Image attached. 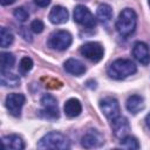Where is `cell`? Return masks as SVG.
Masks as SVG:
<instances>
[{"mask_svg":"<svg viewBox=\"0 0 150 150\" xmlns=\"http://www.w3.org/2000/svg\"><path fill=\"white\" fill-rule=\"evenodd\" d=\"M137 26V15L134 9L131 8H124L118 14V18L116 20V30L122 36H129L131 35Z\"/></svg>","mask_w":150,"mask_h":150,"instance_id":"1","label":"cell"},{"mask_svg":"<svg viewBox=\"0 0 150 150\" xmlns=\"http://www.w3.org/2000/svg\"><path fill=\"white\" fill-rule=\"evenodd\" d=\"M43 29H45V23L41 20L36 19V20L32 21V23H30V30L32 32H34L36 34H40V33L43 32Z\"/></svg>","mask_w":150,"mask_h":150,"instance_id":"25","label":"cell"},{"mask_svg":"<svg viewBox=\"0 0 150 150\" xmlns=\"http://www.w3.org/2000/svg\"><path fill=\"white\" fill-rule=\"evenodd\" d=\"M82 146H84L86 149H93V148H98L101 145H103L104 143V138L103 136L97 131V130H89L87 131L82 139Z\"/></svg>","mask_w":150,"mask_h":150,"instance_id":"11","label":"cell"},{"mask_svg":"<svg viewBox=\"0 0 150 150\" xmlns=\"http://www.w3.org/2000/svg\"><path fill=\"white\" fill-rule=\"evenodd\" d=\"M63 109H64V114L68 117H77L82 112V104L80 100L73 97V98H69L64 103Z\"/></svg>","mask_w":150,"mask_h":150,"instance_id":"17","label":"cell"},{"mask_svg":"<svg viewBox=\"0 0 150 150\" xmlns=\"http://www.w3.org/2000/svg\"><path fill=\"white\" fill-rule=\"evenodd\" d=\"M149 5H150V0H149Z\"/></svg>","mask_w":150,"mask_h":150,"instance_id":"31","label":"cell"},{"mask_svg":"<svg viewBox=\"0 0 150 150\" xmlns=\"http://www.w3.org/2000/svg\"><path fill=\"white\" fill-rule=\"evenodd\" d=\"M69 16V13L67 11V8H64L63 6H54L50 9L49 13V21L54 25H62L64 22H67Z\"/></svg>","mask_w":150,"mask_h":150,"instance_id":"13","label":"cell"},{"mask_svg":"<svg viewBox=\"0 0 150 150\" xmlns=\"http://www.w3.org/2000/svg\"><path fill=\"white\" fill-rule=\"evenodd\" d=\"M111 128H112L114 135L120 139H122L123 137L128 136L129 131H130L129 121L125 117L120 116V115L117 117H115L114 120H111Z\"/></svg>","mask_w":150,"mask_h":150,"instance_id":"10","label":"cell"},{"mask_svg":"<svg viewBox=\"0 0 150 150\" xmlns=\"http://www.w3.org/2000/svg\"><path fill=\"white\" fill-rule=\"evenodd\" d=\"M121 146L122 148H125V149H139V143L137 141L136 137H132V136H125L121 139Z\"/></svg>","mask_w":150,"mask_h":150,"instance_id":"23","label":"cell"},{"mask_svg":"<svg viewBox=\"0 0 150 150\" xmlns=\"http://www.w3.org/2000/svg\"><path fill=\"white\" fill-rule=\"evenodd\" d=\"M96 16L102 23H108L112 18V8L108 4H101L96 9Z\"/></svg>","mask_w":150,"mask_h":150,"instance_id":"18","label":"cell"},{"mask_svg":"<svg viewBox=\"0 0 150 150\" xmlns=\"http://www.w3.org/2000/svg\"><path fill=\"white\" fill-rule=\"evenodd\" d=\"M136 70H137V68L131 60L117 59L110 63V66L107 69V73L109 75V77H111V79L123 80V79L135 74Z\"/></svg>","mask_w":150,"mask_h":150,"instance_id":"2","label":"cell"},{"mask_svg":"<svg viewBox=\"0 0 150 150\" xmlns=\"http://www.w3.org/2000/svg\"><path fill=\"white\" fill-rule=\"evenodd\" d=\"M80 53L82 56H84L89 61L98 62L103 59L104 49L101 43L90 41V42H86L84 45H82V47L80 48Z\"/></svg>","mask_w":150,"mask_h":150,"instance_id":"6","label":"cell"},{"mask_svg":"<svg viewBox=\"0 0 150 150\" xmlns=\"http://www.w3.org/2000/svg\"><path fill=\"white\" fill-rule=\"evenodd\" d=\"M41 115L46 118H57L60 116L57 101L56 98L50 94H45L41 98Z\"/></svg>","mask_w":150,"mask_h":150,"instance_id":"7","label":"cell"},{"mask_svg":"<svg viewBox=\"0 0 150 150\" xmlns=\"http://www.w3.org/2000/svg\"><path fill=\"white\" fill-rule=\"evenodd\" d=\"M39 149H55V150H66L70 148L69 139L59 131H50L46 134L39 142Z\"/></svg>","mask_w":150,"mask_h":150,"instance_id":"3","label":"cell"},{"mask_svg":"<svg viewBox=\"0 0 150 150\" xmlns=\"http://www.w3.org/2000/svg\"><path fill=\"white\" fill-rule=\"evenodd\" d=\"M25 101H26V97L23 94L12 93V94H8L6 96L5 104H6V108L9 111V114L18 117L21 115V110H22V107L25 104Z\"/></svg>","mask_w":150,"mask_h":150,"instance_id":"8","label":"cell"},{"mask_svg":"<svg viewBox=\"0 0 150 150\" xmlns=\"http://www.w3.org/2000/svg\"><path fill=\"white\" fill-rule=\"evenodd\" d=\"M34 2L39 6V7H47L50 4V0H34Z\"/></svg>","mask_w":150,"mask_h":150,"instance_id":"27","label":"cell"},{"mask_svg":"<svg viewBox=\"0 0 150 150\" xmlns=\"http://www.w3.org/2000/svg\"><path fill=\"white\" fill-rule=\"evenodd\" d=\"M132 55L134 57L142 63L143 66H146L150 63V50L146 43L142 41H137L132 47Z\"/></svg>","mask_w":150,"mask_h":150,"instance_id":"12","label":"cell"},{"mask_svg":"<svg viewBox=\"0 0 150 150\" xmlns=\"http://www.w3.org/2000/svg\"><path fill=\"white\" fill-rule=\"evenodd\" d=\"M14 63H15V56L12 53H8V52L1 53V57H0L1 70H11Z\"/></svg>","mask_w":150,"mask_h":150,"instance_id":"20","label":"cell"},{"mask_svg":"<svg viewBox=\"0 0 150 150\" xmlns=\"http://www.w3.org/2000/svg\"><path fill=\"white\" fill-rule=\"evenodd\" d=\"M33 68V60L28 56H23L19 62V71L21 75H26Z\"/></svg>","mask_w":150,"mask_h":150,"instance_id":"22","label":"cell"},{"mask_svg":"<svg viewBox=\"0 0 150 150\" xmlns=\"http://www.w3.org/2000/svg\"><path fill=\"white\" fill-rule=\"evenodd\" d=\"M125 108L132 115L138 114L144 108V100H143V97L139 96V95H131V96H129L127 102H125Z\"/></svg>","mask_w":150,"mask_h":150,"instance_id":"16","label":"cell"},{"mask_svg":"<svg viewBox=\"0 0 150 150\" xmlns=\"http://www.w3.org/2000/svg\"><path fill=\"white\" fill-rule=\"evenodd\" d=\"M100 109L110 121L120 115V104L114 97H105L100 101Z\"/></svg>","mask_w":150,"mask_h":150,"instance_id":"9","label":"cell"},{"mask_svg":"<svg viewBox=\"0 0 150 150\" xmlns=\"http://www.w3.org/2000/svg\"><path fill=\"white\" fill-rule=\"evenodd\" d=\"M20 35L26 40V41H32V35H30V33H29V30H28V28L27 27H21L20 28Z\"/></svg>","mask_w":150,"mask_h":150,"instance_id":"26","label":"cell"},{"mask_svg":"<svg viewBox=\"0 0 150 150\" xmlns=\"http://www.w3.org/2000/svg\"><path fill=\"white\" fill-rule=\"evenodd\" d=\"M15 0H0V4L2 6H8V5H12Z\"/></svg>","mask_w":150,"mask_h":150,"instance_id":"28","label":"cell"},{"mask_svg":"<svg viewBox=\"0 0 150 150\" xmlns=\"http://www.w3.org/2000/svg\"><path fill=\"white\" fill-rule=\"evenodd\" d=\"M145 124H146V127L150 129V112L145 116Z\"/></svg>","mask_w":150,"mask_h":150,"instance_id":"29","label":"cell"},{"mask_svg":"<svg viewBox=\"0 0 150 150\" xmlns=\"http://www.w3.org/2000/svg\"><path fill=\"white\" fill-rule=\"evenodd\" d=\"M73 42V36L67 30H55L48 38V47L55 50H66Z\"/></svg>","mask_w":150,"mask_h":150,"instance_id":"4","label":"cell"},{"mask_svg":"<svg viewBox=\"0 0 150 150\" xmlns=\"http://www.w3.org/2000/svg\"><path fill=\"white\" fill-rule=\"evenodd\" d=\"M63 67L67 73L74 76H81L86 73V66L80 60H76V59H68L64 62Z\"/></svg>","mask_w":150,"mask_h":150,"instance_id":"14","label":"cell"},{"mask_svg":"<svg viewBox=\"0 0 150 150\" xmlns=\"http://www.w3.org/2000/svg\"><path fill=\"white\" fill-rule=\"evenodd\" d=\"M80 1H86V0H80Z\"/></svg>","mask_w":150,"mask_h":150,"instance_id":"30","label":"cell"},{"mask_svg":"<svg viewBox=\"0 0 150 150\" xmlns=\"http://www.w3.org/2000/svg\"><path fill=\"white\" fill-rule=\"evenodd\" d=\"M74 21L77 22L79 25L87 27V28H94L96 26V19L94 18L93 13L83 5H77L74 8L73 13Z\"/></svg>","mask_w":150,"mask_h":150,"instance_id":"5","label":"cell"},{"mask_svg":"<svg viewBox=\"0 0 150 150\" xmlns=\"http://www.w3.org/2000/svg\"><path fill=\"white\" fill-rule=\"evenodd\" d=\"M1 84L4 87H18L20 84V79L18 75L11 73L9 70H1Z\"/></svg>","mask_w":150,"mask_h":150,"instance_id":"19","label":"cell"},{"mask_svg":"<svg viewBox=\"0 0 150 150\" xmlns=\"http://www.w3.org/2000/svg\"><path fill=\"white\" fill-rule=\"evenodd\" d=\"M13 41H14V36L12 32H9V29H7L6 27H2L0 32V46L2 48H7L13 43Z\"/></svg>","mask_w":150,"mask_h":150,"instance_id":"21","label":"cell"},{"mask_svg":"<svg viewBox=\"0 0 150 150\" xmlns=\"http://www.w3.org/2000/svg\"><path fill=\"white\" fill-rule=\"evenodd\" d=\"M1 141H2V144H4L5 149H7V150H9V149H12V150H22V149H25V143H23L22 138L18 135H14V134L6 135V136L2 137Z\"/></svg>","mask_w":150,"mask_h":150,"instance_id":"15","label":"cell"},{"mask_svg":"<svg viewBox=\"0 0 150 150\" xmlns=\"http://www.w3.org/2000/svg\"><path fill=\"white\" fill-rule=\"evenodd\" d=\"M13 15H14V18H15L18 21H20V22H25L26 20H28V16H29L28 12H27L26 8H23V7H16V8L14 9V12H13Z\"/></svg>","mask_w":150,"mask_h":150,"instance_id":"24","label":"cell"}]
</instances>
